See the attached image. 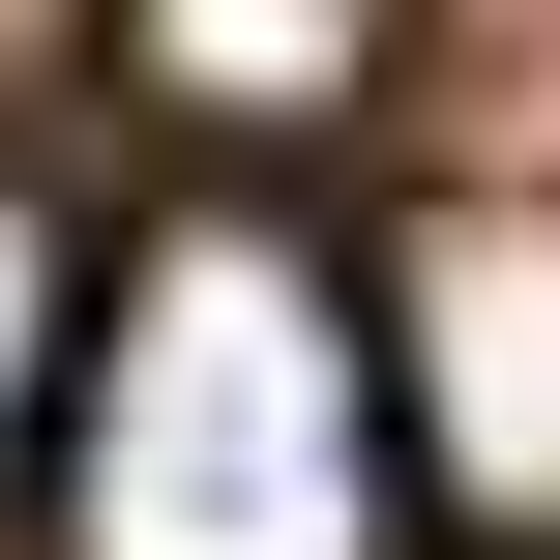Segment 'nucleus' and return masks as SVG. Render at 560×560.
<instances>
[{"label": "nucleus", "instance_id": "nucleus-1", "mask_svg": "<svg viewBox=\"0 0 560 560\" xmlns=\"http://www.w3.org/2000/svg\"><path fill=\"white\" fill-rule=\"evenodd\" d=\"M59 560H384L413 532V443H384V295L236 177V207H148L89 266V354H59Z\"/></svg>", "mask_w": 560, "mask_h": 560}, {"label": "nucleus", "instance_id": "nucleus-2", "mask_svg": "<svg viewBox=\"0 0 560 560\" xmlns=\"http://www.w3.org/2000/svg\"><path fill=\"white\" fill-rule=\"evenodd\" d=\"M384 443H413V532L560 560V207L532 177L384 236Z\"/></svg>", "mask_w": 560, "mask_h": 560}, {"label": "nucleus", "instance_id": "nucleus-3", "mask_svg": "<svg viewBox=\"0 0 560 560\" xmlns=\"http://www.w3.org/2000/svg\"><path fill=\"white\" fill-rule=\"evenodd\" d=\"M384 59H413V0H118V89L177 118V148H325V118H384Z\"/></svg>", "mask_w": 560, "mask_h": 560}, {"label": "nucleus", "instance_id": "nucleus-4", "mask_svg": "<svg viewBox=\"0 0 560 560\" xmlns=\"http://www.w3.org/2000/svg\"><path fill=\"white\" fill-rule=\"evenodd\" d=\"M59 354H89V236L0 177V443H59Z\"/></svg>", "mask_w": 560, "mask_h": 560}]
</instances>
